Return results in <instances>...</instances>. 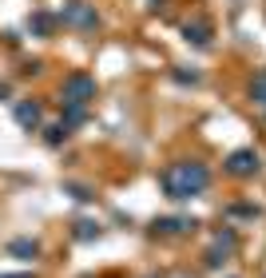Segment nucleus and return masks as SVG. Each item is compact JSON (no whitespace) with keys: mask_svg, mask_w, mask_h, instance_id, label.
<instances>
[{"mask_svg":"<svg viewBox=\"0 0 266 278\" xmlns=\"http://www.w3.org/2000/svg\"><path fill=\"white\" fill-rule=\"evenodd\" d=\"M183 179H187V187L195 191V187H203V183H207V171H203V167H183ZM167 187H171V195H179L175 179H167Z\"/></svg>","mask_w":266,"mask_h":278,"instance_id":"f257e3e1","label":"nucleus"}]
</instances>
